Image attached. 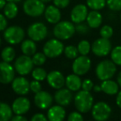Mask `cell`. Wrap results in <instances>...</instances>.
I'll use <instances>...</instances> for the list:
<instances>
[{
	"instance_id": "31",
	"label": "cell",
	"mask_w": 121,
	"mask_h": 121,
	"mask_svg": "<svg viewBox=\"0 0 121 121\" xmlns=\"http://www.w3.org/2000/svg\"><path fill=\"white\" fill-rule=\"evenodd\" d=\"M32 77H33L34 80H36V81H42L47 77V73L46 71H45V69L41 67H37L35 68V69L32 71Z\"/></svg>"
},
{
	"instance_id": "46",
	"label": "cell",
	"mask_w": 121,
	"mask_h": 121,
	"mask_svg": "<svg viewBox=\"0 0 121 121\" xmlns=\"http://www.w3.org/2000/svg\"><path fill=\"white\" fill-rule=\"evenodd\" d=\"M5 4H6V0H0V10L4 8Z\"/></svg>"
},
{
	"instance_id": "49",
	"label": "cell",
	"mask_w": 121,
	"mask_h": 121,
	"mask_svg": "<svg viewBox=\"0 0 121 121\" xmlns=\"http://www.w3.org/2000/svg\"><path fill=\"white\" fill-rule=\"evenodd\" d=\"M41 1L42 2H43V3H49V2H50L51 1V0H41Z\"/></svg>"
},
{
	"instance_id": "23",
	"label": "cell",
	"mask_w": 121,
	"mask_h": 121,
	"mask_svg": "<svg viewBox=\"0 0 121 121\" xmlns=\"http://www.w3.org/2000/svg\"><path fill=\"white\" fill-rule=\"evenodd\" d=\"M86 22L91 28H97L102 23V15L97 10H92L88 13Z\"/></svg>"
},
{
	"instance_id": "15",
	"label": "cell",
	"mask_w": 121,
	"mask_h": 121,
	"mask_svg": "<svg viewBox=\"0 0 121 121\" xmlns=\"http://www.w3.org/2000/svg\"><path fill=\"white\" fill-rule=\"evenodd\" d=\"M88 15L87 7L84 4H78L71 11V20L74 23H82L86 20Z\"/></svg>"
},
{
	"instance_id": "5",
	"label": "cell",
	"mask_w": 121,
	"mask_h": 121,
	"mask_svg": "<svg viewBox=\"0 0 121 121\" xmlns=\"http://www.w3.org/2000/svg\"><path fill=\"white\" fill-rule=\"evenodd\" d=\"M64 51V44L59 39H50L45 44L43 52L49 58H55L61 55Z\"/></svg>"
},
{
	"instance_id": "44",
	"label": "cell",
	"mask_w": 121,
	"mask_h": 121,
	"mask_svg": "<svg viewBox=\"0 0 121 121\" xmlns=\"http://www.w3.org/2000/svg\"><path fill=\"white\" fill-rule=\"evenodd\" d=\"M116 105L119 106V108L121 109V91L117 93L116 96Z\"/></svg>"
},
{
	"instance_id": "27",
	"label": "cell",
	"mask_w": 121,
	"mask_h": 121,
	"mask_svg": "<svg viewBox=\"0 0 121 121\" xmlns=\"http://www.w3.org/2000/svg\"><path fill=\"white\" fill-rule=\"evenodd\" d=\"M15 55H16V52H15V50L12 47H4L1 52V57L3 61L9 63L13 61Z\"/></svg>"
},
{
	"instance_id": "41",
	"label": "cell",
	"mask_w": 121,
	"mask_h": 121,
	"mask_svg": "<svg viewBox=\"0 0 121 121\" xmlns=\"http://www.w3.org/2000/svg\"><path fill=\"white\" fill-rule=\"evenodd\" d=\"M5 17L6 16L0 13V31L5 30V28H7V25H8V22H7V19Z\"/></svg>"
},
{
	"instance_id": "3",
	"label": "cell",
	"mask_w": 121,
	"mask_h": 121,
	"mask_svg": "<svg viewBox=\"0 0 121 121\" xmlns=\"http://www.w3.org/2000/svg\"><path fill=\"white\" fill-rule=\"evenodd\" d=\"M116 64L110 60H104L98 63L96 68V76L100 81L111 79L116 72Z\"/></svg>"
},
{
	"instance_id": "48",
	"label": "cell",
	"mask_w": 121,
	"mask_h": 121,
	"mask_svg": "<svg viewBox=\"0 0 121 121\" xmlns=\"http://www.w3.org/2000/svg\"><path fill=\"white\" fill-rule=\"evenodd\" d=\"M8 2H14V3H17V2H21L22 0H7Z\"/></svg>"
},
{
	"instance_id": "14",
	"label": "cell",
	"mask_w": 121,
	"mask_h": 121,
	"mask_svg": "<svg viewBox=\"0 0 121 121\" xmlns=\"http://www.w3.org/2000/svg\"><path fill=\"white\" fill-rule=\"evenodd\" d=\"M12 88L15 93L20 95H26L30 91V82L28 80L23 77V76L15 78L12 81Z\"/></svg>"
},
{
	"instance_id": "19",
	"label": "cell",
	"mask_w": 121,
	"mask_h": 121,
	"mask_svg": "<svg viewBox=\"0 0 121 121\" xmlns=\"http://www.w3.org/2000/svg\"><path fill=\"white\" fill-rule=\"evenodd\" d=\"M45 18L48 23L56 24L61 19L60 10L55 5H49L45 10Z\"/></svg>"
},
{
	"instance_id": "28",
	"label": "cell",
	"mask_w": 121,
	"mask_h": 121,
	"mask_svg": "<svg viewBox=\"0 0 121 121\" xmlns=\"http://www.w3.org/2000/svg\"><path fill=\"white\" fill-rule=\"evenodd\" d=\"M86 5L91 10H101L106 5V0H86Z\"/></svg>"
},
{
	"instance_id": "29",
	"label": "cell",
	"mask_w": 121,
	"mask_h": 121,
	"mask_svg": "<svg viewBox=\"0 0 121 121\" xmlns=\"http://www.w3.org/2000/svg\"><path fill=\"white\" fill-rule=\"evenodd\" d=\"M110 58L115 64L121 66V46H116L110 52Z\"/></svg>"
},
{
	"instance_id": "8",
	"label": "cell",
	"mask_w": 121,
	"mask_h": 121,
	"mask_svg": "<svg viewBox=\"0 0 121 121\" xmlns=\"http://www.w3.org/2000/svg\"><path fill=\"white\" fill-rule=\"evenodd\" d=\"M111 42L108 38L100 37L94 41L91 45V51L96 57H105L111 52Z\"/></svg>"
},
{
	"instance_id": "43",
	"label": "cell",
	"mask_w": 121,
	"mask_h": 121,
	"mask_svg": "<svg viewBox=\"0 0 121 121\" xmlns=\"http://www.w3.org/2000/svg\"><path fill=\"white\" fill-rule=\"evenodd\" d=\"M13 121H26L27 119L23 116L22 115H16L15 116L12 117Z\"/></svg>"
},
{
	"instance_id": "16",
	"label": "cell",
	"mask_w": 121,
	"mask_h": 121,
	"mask_svg": "<svg viewBox=\"0 0 121 121\" xmlns=\"http://www.w3.org/2000/svg\"><path fill=\"white\" fill-rule=\"evenodd\" d=\"M48 84L52 88L56 90L61 89L65 85V79L64 75L59 71H52L47 75Z\"/></svg>"
},
{
	"instance_id": "12",
	"label": "cell",
	"mask_w": 121,
	"mask_h": 121,
	"mask_svg": "<svg viewBox=\"0 0 121 121\" xmlns=\"http://www.w3.org/2000/svg\"><path fill=\"white\" fill-rule=\"evenodd\" d=\"M15 68L13 67L9 62L2 61L0 62V83L9 84L14 80Z\"/></svg>"
},
{
	"instance_id": "32",
	"label": "cell",
	"mask_w": 121,
	"mask_h": 121,
	"mask_svg": "<svg viewBox=\"0 0 121 121\" xmlns=\"http://www.w3.org/2000/svg\"><path fill=\"white\" fill-rule=\"evenodd\" d=\"M64 55L66 56V57H68L69 59H75L78 57V47H74V46H67V47L64 48Z\"/></svg>"
},
{
	"instance_id": "18",
	"label": "cell",
	"mask_w": 121,
	"mask_h": 121,
	"mask_svg": "<svg viewBox=\"0 0 121 121\" xmlns=\"http://www.w3.org/2000/svg\"><path fill=\"white\" fill-rule=\"evenodd\" d=\"M73 99V94L69 89L61 88L59 89L54 94V100L55 102L59 105L67 106L71 103Z\"/></svg>"
},
{
	"instance_id": "6",
	"label": "cell",
	"mask_w": 121,
	"mask_h": 121,
	"mask_svg": "<svg viewBox=\"0 0 121 121\" xmlns=\"http://www.w3.org/2000/svg\"><path fill=\"white\" fill-rule=\"evenodd\" d=\"M25 32L22 28L19 26H12L6 28L3 34L6 42L12 45H16L22 42L24 39Z\"/></svg>"
},
{
	"instance_id": "45",
	"label": "cell",
	"mask_w": 121,
	"mask_h": 121,
	"mask_svg": "<svg viewBox=\"0 0 121 121\" xmlns=\"http://www.w3.org/2000/svg\"><path fill=\"white\" fill-rule=\"evenodd\" d=\"M93 90H94L95 92H100L101 91V87H100V86H94Z\"/></svg>"
},
{
	"instance_id": "37",
	"label": "cell",
	"mask_w": 121,
	"mask_h": 121,
	"mask_svg": "<svg viewBox=\"0 0 121 121\" xmlns=\"http://www.w3.org/2000/svg\"><path fill=\"white\" fill-rule=\"evenodd\" d=\"M30 91L34 92L35 94H36L39 91H41V85H40L39 81L34 80L31 82H30Z\"/></svg>"
},
{
	"instance_id": "1",
	"label": "cell",
	"mask_w": 121,
	"mask_h": 121,
	"mask_svg": "<svg viewBox=\"0 0 121 121\" xmlns=\"http://www.w3.org/2000/svg\"><path fill=\"white\" fill-rule=\"evenodd\" d=\"M94 99L90 91H80L74 97V105L77 110L81 113H87L92 109Z\"/></svg>"
},
{
	"instance_id": "25",
	"label": "cell",
	"mask_w": 121,
	"mask_h": 121,
	"mask_svg": "<svg viewBox=\"0 0 121 121\" xmlns=\"http://www.w3.org/2000/svg\"><path fill=\"white\" fill-rule=\"evenodd\" d=\"M3 13H4L6 18H9V19H13V18H16V16L18 13V8L16 3H14V2L7 3L3 8Z\"/></svg>"
},
{
	"instance_id": "17",
	"label": "cell",
	"mask_w": 121,
	"mask_h": 121,
	"mask_svg": "<svg viewBox=\"0 0 121 121\" xmlns=\"http://www.w3.org/2000/svg\"><path fill=\"white\" fill-rule=\"evenodd\" d=\"M30 107V102L24 96H20L13 101L12 109L15 115H25Z\"/></svg>"
},
{
	"instance_id": "47",
	"label": "cell",
	"mask_w": 121,
	"mask_h": 121,
	"mask_svg": "<svg viewBox=\"0 0 121 121\" xmlns=\"http://www.w3.org/2000/svg\"><path fill=\"white\" fill-rule=\"evenodd\" d=\"M117 81H118L119 86L121 87V71H120V72L119 73V75H118V77H117Z\"/></svg>"
},
{
	"instance_id": "33",
	"label": "cell",
	"mask_w": 121,
	"mask_h": 121,
	"mask_svg": "<svg viewBox=\"0 0 121 121\" xmlns=\"http://www.w3.org/2000/svg\"><path fill=\"white\" fill-rule=\"evenodd\" d=\"M46 56L45 54L42 53V52H38V53H35L32 57V61H33L34 65L35 66H41L46 61Z\"/></svg>"
},
{
	"instance_id": "13",
	"label": "cell",
	"mask_w": 121,
	"mask_h": 121,
	"mask_svg": "<svg viewBox=\"0 0 121 121\" xmlns=\"http://www.w3.org/2000/svg\"><path fill=\"white\" fill-rule=\"evenodd\" d=\"M35 105L40 110H46L49 108L53 103V97L47 91H39L34 97Z\"/></svg>"
},
{
	"instance_id": "22",
	"label": "cell",
	"mask_w": 121,
	"mask_h": 121,
	"mask_svg": "<svg viewBox=\"0 0 121 121\" xmlns=\"http://www.w3.org/2000/svg\"><path fill=\"white\" fill-rule=\"evenodd\" d=\"M100 87H101V91H103L105 94L109 95H116L119 92L120 86L115 81L109 79L102 81L101 84H100Z\"/></svg>"
},
{
	"instance_id": "7",
	"label": "cell",
	"mask_w": 121,
	"mask_h": 121,
	"mask_svg": "<svg viewBox=\"0 0 121 121\" xmlns=\"http://www.w3.org/2000/svg\"><path fill=\"white\" fill-rule=\"evenodd\" d=\"M111 114V108L107 103L104 101L97 102L93 105L91 109V115L95 120L97 121H105Z\"/></svg>"
},
{
	"instance_id": "21",
	"label": "cell",
	"mask_w": 121,
	"mask_h": 121,
	"mask_svg": "<svg viewBox=\"0 0 121 121\" xmlns=\"http://www.w3.org/2000/svg\"><path fill=\"white\" fill-rule=\"evenodd\" d=\"M82 81L80 76L75 74H71L66 77L65 79V85L68 89H69L71 91H78L82 88Z\"/></svg>"
},
{
	"instance_id": "38",
	"label": "cell",
	"mask_w": 121,
	"mask_h": 121,
	"mask_svg": "<svg viewBox=\"0 0 121 121\" xmlns=\"http://www.w3.org/2000/svg\"><path fill=\"white\" fill-rule=\"evenodd\" d=\"M93 87H94V84L92 81L90 79H85L82 83V88L84 91H91V90H93Z\"/></svg>"
},
{
	"instance_id": "39",
	"label": "cell",
	"mask_w": 121,
	"mask_h": 121,
	"mask_svg": "<svg viewBox=\"0 0 121 121\" xmlns=\"http://www.w3.org/2000/svg\"><path fill=\"white\" fill-rule=\"evenodd\" d=\"M70 0H53L54 4L59 8H64L68 7Z\"/></svg>"
},
{
	"instance_id": "42",
	"label": "cell",
	"mask_w": 121,
	"mask_h": 121,
	"mask_svg": "<svg viewBox=\"0 0 121 121\" xmlns=\"http://www.w3.org/2000/svg\"><path fill=\"white\" fill-rule=\"evenodd\" d=\"M76 31H78L79 33H86V32H88V28L86 25L78 23L76 26Z\"/></svg>"
},
{
	"instance_id": "26",
	"label": "cell",
	"mask_w": 121,
	"mask_h": 121,
	"mask_svg": "<svg viewBox=\"0 0 121 121\" xmlns=\"http://www.w3.org/2000/svg\"><path fill=\"white\" fill-rule=\"evenodd\" d=\"M13 109L4 102H0V121H8L13 117Z\"/></svg>"
},
{
	"instance_id": "4",
	"label": "cell",
	"mask_w": 121,
	"mask_h": 121,
	"mask_svg": "<svg viewBox=\"0 0 121 121\" xmlns=\"http://www.w3.org/2000/svg\"><path fill=\"white\" fill-rule=\"evenodd\" d=\"M45 10V3L41 0H26L23 3V11L30 17H40Z\"/></svg>"
},
{
	"instance_id": "30",
	"label": "cell",
	"mask_w": 121,
	"mask_h": 121,
	"mask_svg": "<svg viewBox=\"0 0 121 121\" xmlns=\"http://www.w3.org/2000/svg\"><path fill=\"white\" fill-rule=\"evenodd\" d=\"M78 50L80 55L86 56L91 50V46L89 43V42L86 40H82L78 43Z\"/></svg>"
},
{
	"instance_id": "51",
	"label": "cell",
	"mask_w": 121,
	"mask_h": 121,
	"mask_svg": "<svg viewBox=\"0 0 121 121\" xmlns=\"http://www.w3.org/2000/svg\"><path fill=\"white\" fill-rule=\"evenodd\" d=\"M120 20H121V13H120Z\"/></svg>"
},
{
	"instance_id": "20",
	"label": "cell",
	"mask_w": 121,
	"mask_h": 121,
	"mask_svg": "<svg viewBox=\"0 0 121 121\" xmlns=\"http://www.w3.org/2000/svg\"><path fill=\"white\" fill-rule=\"evenodd\" d=\"M66 116V111L62 105H54L50 107L47 113V118L50 121H62Z\"/></svg>"
},
{
	"instance_id": "24",
	"label": "cell",
	"mask_w": 121,
	"mask_h": 121,
	"mask_svg": "<svg viewBox=\"0 0 121 121\" xmlns=\"http://www.w3.org/2000/svg\"><path fill=\"white\" fill-rule=\"evenodd\" d=\"M21 49L24 55L33 56L36 52V45L35 43V41L31 39L23 41L21 46Z\"/></svg>"
},
{
	"instance_id": "36",
	"label": "cell",
	"mask_w": 121,
	"mask_h": 121,
	"mask_svg": "<svg viewBox=\"0 0 121 121\" xmlns=\"http://www.w3.org/2000/svg\"><path fill=\"white\" fill-rule=\"evenodd\" d=\"M68 120L69 121H82L83 117L81 115V112L79 111H74L69 114V117H68Z\"/></svg>"
},
{
	"instance_id": "9",
	"label": "cell",
	"mask_w": 121,
	"mask_h": 121,
	"mask_svg": "<svg viewBox=\"0 0 121 121\" xmlns=\"http://www.w3.org/2000/svg\"><path fill=\"white\" fill-rule=\"evenodd\" d=\"M34 63L30 56H20L14 63L15 71L21 76H26L31 72Z\"/></svg>"
},
{
	"instance_id": "11",
	"label": "cell",
	"mask_w": 121,
	"mask_h": 121,
	"mask_svg": "<svg viewBox=\"0 0 121 121\" xmlns=\"http://www.w3.org/2000/svg\"><path fill=\"white\" fill-rule=\"evenodd\" d=\"M91 66V59L86 56L81 55L75 58L73 63L72 69L73 73L78 75V76H83L89 71Z\"/></svg>"
},
{
	"instance_id": "10",
	"label": "cell",
	"mask_w": 121,
	"mask_h": 121,
	"mask_svg": "<svg viewBox=\"0 0 121 121\" xmlns=\"http://www.w3.org/2000/svg\"><path fill=\"white\" fill-rule=\"evenodd\" d=\"M48 30L44 23H35L31 24L27 29V34L30 39L35 42H40L46 37Z\"/></svg>"
},
{
	"instance_id": "40",
	"label": "cell",
	"mask_w": 121,
	"mask_h": 121,
	"mask_svg": "<svg viewBox=\"0 0 121 121\" xmlns=\"http://www.w3.org/2000/svg\"><path fill=\"white\" fill-rule=\"evenodd\" d=\"M47 120H48V118L45 117V115L41 113L35 114V115H34L33 116L30 118V120H32V121H46Z\"/></svg>"
},
{
	"instance_id": "35",
	"label": "cell",
	"mask_w": 121,
	"mask_h": 121,
	"mask_svg": "<svg viewBox=\"0 0 121 121\" xmlns=\"http://www.w3.org/2000/svg\"><path fill=\"white\" fill-rule=\"evenodd\" d=\"M106 4L113 11L121 10V0H106Z\"/></svg>"
},
{
	"instance_id": "2",
	"label": "cell",
	"mask_w": 121,
	"mask_h": 121,
	"mask_svg": "<svg viewBox=\"0 0 121 121\" xmlns=\"http://www.w3.org/2000/svg\"><path fill=\"white\" fill-rule=\"evenodd\" d=\"M76 27L69 21H59L54 28V35L59 40H68L74 35Z\"/></svg>"
},
{
	"instance_id": "50",
	"label": "cell",
	"mask_w": 121,
	"mask_h": 121,
	"mask_svg": "<svg viewBox=\"0 0 121 121\" xmlns=\"http://www.w3.org/2000/svg\"><path fill=\"white\" fill-rule=\"evenodd\" d=\"M1 44H2V41H1V38H0V47H1Z\"/></svg>"
},
{
	"instance_id": "34",
	"label": "cell",
	"mask_w": 121,
	"mask_h": 121,
	"mask_svg": "<svg viewBox=\"0 0 121 121\" xmlns=\"http://www.w3.org/2000/svg\"><path fill=\"white\" fill-rule=\"evenodd\" d=\"M114 33V30L112 28V27L109 26V25H105L100 28V37H104V38H108L110 39V37L113 36Z\"/></svg>"
}]
</instances>
